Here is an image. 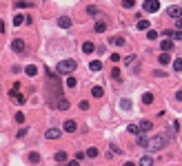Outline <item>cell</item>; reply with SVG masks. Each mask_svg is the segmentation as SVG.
I'll use <instances>...</instances> for the list:
<instances>
[{
	"label": "cell",
	"instance_id": "obj_1",
	"mask_svg": "<svg viewBox=\"0 0 182 166\" xmlns=\"http://www.w3.org/2000/svg\"><path fill=\"white\" fill-rule=\"evenodd\" d=\"M73 71H75V60H60L56 64V73L60 76H71Z\"/></svg>",
	"mask_w": 182,
	"mask_h": 166
},
{
	"label": "cell",
	"instance_id": "obj_2",
	"mask_svg": "<svg viewBox=\"0 0 182 166\" xmlns=\"http://www.w3.org/2000/svg\"><path fill=\"white\" fill-rule=\"evenodd\" d=\"M18 89H20V84H13V89L9 91V95H11V100H13V102L22 104V102H24V95H22V93H20Z\"/></svg>",
	"mask_w": 182,
	"mask_h": 166
},
{
	"label": "cell",
	"instance_id": "obj_3",
	"mask_svg": "<svg viewBox=\"0 0 182 166\" xmlns=\"http://www.w3.org/2000/svg\"><path fill=\"white\" fill-rule=\"evenodd\" d=\"M144 11H147V13L160 11V0H147V2H144Z\"/></svg>",
	"mask_w": 182,
	"mask_h": 166
},
{
	"label": "cell",
	"instance_id": "obj_4",
	"mask_svg": "<svg viewBox=\"0 0 182 166\" xmlns=\"http://www.w3.org/2000/svg\"><path fill=\"white\" fill-rule=\"evenodd\" d=\"M167 16H169V18H175V20L182 18V7H175V5L169 7V9H167Z\"/></svg>",
	"mask_w": 182,
	"mask_h": 166
},
{
	"label": "cell",
	"instance_id": "obj_5",
	"mask_svg": "<svg viewBox=\"0 0 182 166\" xmlns=\"http://www.w3.org/2000/svg\"><path fill=\"white\" fill-rule=\"evenodd\" d=\"M11 49H13L16 53H22V51H24V40H20V38H16V40L11 42Z\"/></svg>",
	"mask_w": 182,
	"mask_h": 166
},
{
	"label": "cell",
	"instance_id": "obj_6",
	"mask_svg": "<svg viewBox=\"0 0 182 166\" xmlns=\"http://www.w3.org/2000/svg\"><path fill=\"white\" fill-rule=\"evenodd\" d=\"M56 109H58V111H67V109H69V102H67L62 95H58V98H56Z\"/></svg>",
	"mask_w": 182,
	"mask_h": 166
},
{
	"label": "cell",
	"instance_id": "obj_7",
	"mask_svg": "<svg viewBox=\"0 0 182 166\" xmlns=\"http://www.w3.org/2000/svg\"><path fill=\"white\" fill-rule=\"evenodd\" d=\"M75 129H78V122H75V120H67V122H65V126H62V131H65V133H73Z\"/></svg>",
	"mask_w": 182,
	"mask_h": 166
},
{
	"label": "cell",
	"instance_id": "obj_8",
	"mask_svg": "<svg viewBox=\"0 0 182 166\" xmlns=\"http://www.w3.org/2000/svg\"><path fill=\"white\" fill-rule=\"evenodd\" d=\"M60 133H62L60 129H47L44 137H47V139H58V137H60Z\"/></svg>",
	"mask_w": 182,
	"mask_h": 166
},
{
	"label": "cell",
	"instance_id": "obj_9",
	"mask_svg": "<svg viewBox=\"0 0 182 166\" xmlns=\"http://www.w3.org/2000/svg\"><path fill=\"white\" fill-rule=\"evenodd\" d=\"M138 126H140V133H147V131H151V129H153V122H151V120H142Z\"/></svg>",
	"mask_w": 182,
	"mask_h": 166
},
{
	"label": "cell",
	"instance_id": "obj_10",
	"mask_svg": "<svg viewBox=\"0 0 182 166\" xmlns=\"http://www.w3.org/2000/svg\"><path fill=\"white\" fill-rule=\"evenodd\" d=\"M58 27H62V29H69V27H71V18H67V16L58 18Z\"/></svg>",
	"mask_w": 182,
	"mask_h": 166
},
{
	"label": "cell",
	"instance_id": "obj_11",
	"mask_svg": "<svg viewBox=\"0 0 182 166\" xmlns=\"http://www.w3.org/2000/svg\"><path fill=\"white\" fill-rule=\"evenodd\" d=\"M18 7L29 9V7H34V2H31V0H16V9H18Z\"/></svg>",
	"mask_w": 182,
	"mask_h": 166
},
{
	"label": "cell",
	"instance_id": "obj_12",
	"mask_svg": "<svg viewBox=\"0 0 182 166\" xmlns=\"http://www.w3.org/2000/svg\"><path fill=\"white\" fill-rule=\"evenodd\" d=\"M93 29H96V33H105V31H107V22H105V20L96 22V27H93Z\"/></svg>",
	"mask_w": 182,
	"mask_h": 166
},
{
	"label": "cell",
	"instance_id": "obj_13",
	"mask_svg": "<svg viewBox=\"0 0 182 166\" xmlns=\"http://www.w3.org/2000/svg\"><path fill=\"white\" fill-rule=\"evenodd\" d=\"M24 20H27V16L16 13V16H13V25H16V27H20V25H24Z\"/></svg>",
	"mask_w": 182,
	"mask_h": 166
},
{
	"label": "cell",
	"instance_id": "obj_14",
	"mask_svg": "<svg viewBox=\"0 0 182 166\" xmlns=\"http://www.w3.org/2000/svg\"><path fill=\"white\" fill-rule=\"evenodd\" d=\"M160 49H162V51H171V49H173V42H171L169 38L162 40V42H160Z\"/></svg>",
	"mask_w": 182,
	"mask_h": 166
},
{
	"label": "cell",
	"instance_id": "obj_15",
	"mask_svg": "<svg viewBox=\"0 0 182 166\" xmlns=\"http://www.w3.org/2000/svg\"><path fill=\"white\" fill-rule=\"evenodd\" d=\"M24 73H27V76H29V78H34V76H36V73H38V66H36V64H29V66H27V69H24Z\"/></svg>",
	"mask_w": 182,
	"mask_h": 166
},
{
	"label": "cell",
	"instance_id": "obj_16",
	"mask_svg": "<svg viewBox=\"0 0 182 166\" xmlns=\"http://www.w3.org/2000/svg\"><path fill=\"white\" fill-rule=\"evenodd\" d=\"M89 69L96 73V71H100V69H102V62H100V60H91V62H89Z\"/></svg>",
	"mask_w": 182,
	"mask_h": 166
},
{
	"label": "cell",
	"instance_id": "obj_17",
	"mask_svg": "<svg viewBox=\"0 0 182 166\" xmlns=\"http://www.w3.org/2000/svg\"><path fill=\"white\" fill-rule=\"evenodd\" d=\"M140 166H153V157H151V155H142Z\"/></svg>",
	"mask_w": 182,
	"mask_h": 166
},
{
	"label": "cell",
	"instance_id": "obj_18",
	"mask_svg": "<svg viewBox=\"0 0 182 166\" xmlns=\"http://www.w3.org/2000/svg\"><path fill=\"white\" fill-rule=\"evenodd\" d=\"M82 51H85V53H93V51H96V44H93V42H85V44H82Z\"/></svg>",
	"mask_w": 182,
	"mask_h": 166
},
{
	"label": "cell",
	"instance_id": "obj_19",
	"mask_svg": "<svg viewBox=\"0 0 182 166\" xmlns=\"http://www.w3.org/2000/svg\"><path fill=\"white\" fill-rule=\"evenodd\" d=\"M136 27H138V29H140V31H147V29H149V27H151V25H149V20H142V18H140V20H138V25H136Z\"/></svg>",
	"mask_w": 182,
	"mask_h": 166
},
{
	"label": "cell",
	"instance_id": "obj_20",
	"mask_svg": "<svg viewBox=\"0 0 182 166\" xmlns=\"http://www.w3.org/2000/svg\"><path fill=\"white\" fill-rule=\"evenodd\" d=\"M91 95L93 98H102V95H105V91H102V86H93L91 89Z\"/></svg>",
	"mask_w": 182,
	"mask_h": 166
},
{
	"label": "cell",
	"instance_id": "obj_21",
	"mask_svg": "<svg viewBox=\"0 0 182 166\" xmlns=\"http://www.w3.org/2000/svg\"><path fill=\"white\" fill-rule=\"evenodd\" d=\"M138 146H142V149H149V137L140 135V137H138Z\"/></svg>",
	"mask_w": 182,
	"mask_h": 166
},
{
	"label": "cell",
	"instance_id": "obj_22",
	"mask_svg": "<svg viewBox=\"0 0 182 166\" xmlns=\"http://www.w3.org/2000/svg\"><path fill=\"white\" fill-rule=\"evenodd\" d=\"M56 162H58V164L67 162V153H65V151H58V153H56Z\"/></svg>",
	"mask_w": 182,
	"mask_h": 166
},
{
	"label": "cell",
	"instance_id": "obj_23",
	"mask_svg": "<svg viewBox=\"0 0 182 166\" xmlns=\"http://www.w3.org/2000/svg\"><path fill=\"white\" fill-rule=\"evenodd\" d=\"M173 71H178V73L182 71V58H175L173 60Z\"/></svg>",
	"mask_w": 182,
	"mask_h": 166
},
{
	"label": "cell",
	"instance_id": "obj_24",
	"mask_svg": "<svg viewBox=\"0 0 182 166\" xmlns=\"http://www.w3.org/2000/svg\"><path fill=\"white\" fill-rule=\"evenodd\" d=\"M111 42H113L116 46H122V44H124V38H122V36H116V38H111Z\"/></svg>",
	"mask_w": 182,
	"mask_h": 166
},
{
	"label": "cell",
	"instance_id": "obj_25",
	"mask_svg": "<svg viewBox=\"0 0 182 166\" xmlns=\"http://www.w3.org/2000/svg\"><path fill=\"white\" fill-rule=\"evenodd\" d=\"M75 84H78V80H75L73 76H67V86H69V89H73Z\"/></svg>",
	"mask_w": 182,
	"mask_h": 166
},
{
	"label": "cell",
	"instance_id": "obj_26",
	"mask_svg": "<svg viewBox=\"0 0 182 166\" xmlns=\"http://www.w3.org/2000/svg\"><path fill=\"white\" fill-rule=\"evenodd\" d=\"M142 102H144V104H151V102H153V93H144V95H142Z\"/></svg>",
	"mask_w": 182,
	"mask_h": 166
},
{
	"label": "cell",
	"instance_id": "obj_27",
	"mask_svg": "<svg viewBox=\"0 0 182 166\" xmlns=\"http://www.w3.org/2000/svg\"><path fill=\"white\" fill-rule=\"evenodd\" d=\"M147 38L149 40H155V38H158V31H155V29H147Z\"/></svg>",
	"mask_w": 182,
	"mask_h": 166
},
{
	"label": "cell",
	"instance_id": "obj_28",
	"mask_svg": "<svg viewBox=\"0 0 182 166\" xmlns=\"http://www.w3.org/2000/svg\"><path fill=\"white\" fill-rule=\"evenodd\" d=\"M167 62H171V56L169 53H160V64H167Z\"/></svg>",
	"mask_w": 182,
	"mask_h": 166
},
{
	"label": "cell",
	"instance_id": "obj_29",
	"mask_svg": "<svg viewBox=\"0 0 182 166\" xmlns=\"http://www.w3.org/2000/svg\"><path fill=\"white\" fill-rule=\"evenodd\" d=\"M111 78H113V80H120V69H118V66L111 69Z\"/></svg>",
	"mask_w": 182,
	"mask_h": 166
},
{
	"label": "cell",
	"instance_id": "obj_30",
	"mask_svg": "<svg viewBox=\"0 0 182 166\" xmlns=\"http://www.w3.org/2000/svg\"><path fill=\"white\" fill-rule=\"evenodd\" d=\"M129 133L138 135V133H140V126H138V124H129Z\"/></svg>",
	"mask_w": 182,
	"mask_h": 166
},
{
	"label": "cell",
	"instance_id": "obj_31",
	"mask_svg": "<svg viewBox=\"0 0 182 166\" xmlns=\"http://www.w3.org/2000/svg\"><path fill=\"white\" fill-rule=\"evenodd\" d=\"M133 5H136V0H122V7L124 9H131Z\"/></svg>",
	"mask_w": 182,
	"mask_h": 166
},
{
	"label": "cell",
	"instance_id": "obj_32",
	"mask_svg": "<svg viewBox=\"0 0 182 166\" xmlns=\"http://www.w3.org/2000/svg\"><path fill=\"white\" fill-rule=\"evenodd\" d=\"M120 106H122L124 111H129V109H131V100H122V102H120Z\"/></svg>",
	"mask_w": 182,
	"mask_h": 166
},
{
	"label": "cell",
	"instance_id": "obj_33",
	"mask_svg": "<svg viewBox=\"0 0 182 166\" xmlns=\"http://www.w3.org/2000/svg\"><path fill=\"white\" fill-rule=\"evenodd\" d=\"M85 155H87V157H98V149H89Z\"/></svg>",
	"mask_w": 182,
	"mask_h": 166
},
{
	"label": "cell",
	"instance_id": "obj_34",
	"mask_svg": "<svg viewBox=\"0 0 182 166\" xmlns=\"http://www.w3.org/2000/svg\"><path fill=\"white\" fill-rule=\"evenodd\" d=\"M87 11H89V16H98V13H100V9H98V7H89Z\"/></svg>",
	"mask_w": 182,
	"mask_h": 166
},
{
	"label": "cell",
	"instance_id": "obj_35",
	"mask_svg": "<svg viewBox=\"0 0 182 166\" xmlns=\"http://www.w3.org/2000/svg\"><path fill=\"white\" fill-rule=\"evenodd\" d=\"M133 60H136V56H127V58H124V64H127V66L133 64Z\"/></svg>",
	"mask_w": 182,
	"mask_h": 166
},
{
	"label": "cell",
	"instance_id": "obj_36",
	"mask_svg": "<svg viewBox=\"0 0 182 166\" xmlns=\"http://www.w3.org/2000/svg\"><path fill=\"white\" fill-rule=\"evenodd\" d=\"M78 109H82V111H87V109H89V102H87V100H82L80 104H78Z\"/></svg>",
	"mask_w": 182,
	"mask_h": 166
},
{
	"label": "cell",
	"instance_id": "obj_37",
	"mask_svg": "<svg viewBox=\"0 0 182 166\" xmlns=\"http://www.w3.org/2000/svg\"><path fill=\"white\" fill-rule=\"evenodd\" d=\"M29 159H31V162H40V155H38V153H29Z\"/></svg>",
	"mask_w": 182,
	"mask_h": 166
},
{
	"label": "cell",
	"instance_id": "obj_38",
	"mask_svg": "<svg viewBox=\"0 0 182 166\" xmlns=\"http://www.w3.org/2000/svg\"><path fill=\"white\" fill-rule=\"evenodd\" d=\"M16 122H18V124L24 122V115H22V113H16Z\"/></svg>",
	"mask_w": 182,
	"mask_h": 166
},
{
	"label": "cell",
	"instance_id": "obj_39",
	"mask_svg": "<svg viewBox=\"0 0 182 166\" xmlns=\"http://www.w3.org/2000/svg\"><path fill=\"white\" fill-rule=\"evenodd\" d=\"M173 38H175V40H182V29H178V31L173 33Z\"/></svg>",
	"mask_w": 182,
	"mask_h": 166
},
{
	"label": "cell",
	"instance_id": "obj_40",
	"mask_svg": "<svg viewBox=\"0 0 182 166\" xmlns=\"http://www.w3.org/2000/svg\"><path fill=\"white\" fill-rule=\"evenodd\" d=\"M173 33H175V31H171V29H167V31H164V36H167V38H169V40H171V38H173Z\"/></svg>",
	"mask_w": 182,
	"mask_h": 166
},
{
	"label": "cell",
	"instance_id": "obj_41",
	"mask_svg": "<svg viewBox=\"0 0 182 166\" xmlns=\"http://www.w3.org/2000/svg\"><path fill=\"white\" fill-rule=\"evenodd\" d=\"M120 60V53H111V62H118Z\"/></svg>",
	"mask_w": 182,
	"mask_h": 166
},
{
	"label": "cell",
	"instance_id": "obj_42",
	"mask_svg": "<svg viewBox=\"0 0 182 166\" xmlns=\"http://www.w3.org/2000/svg\"><path fill=\"white\" fill-rule=\"evenodd\" d=\"M175 100H178V102H182V91H178V93H175Z\"/></svg>",
	"mask_w": 182,
	"mask_h": 166
},
{
	"label": "cell",
	"instance_id": "obj_43",
	"mask_svg": "<svg viewBox=\"0 0 182 166\" xmlns=\"http://www.w3.org/2000/svg\"><path fill=\"white\" fill-rule=\"evenodd\" d=\"M67 166H78V159H71V162H69Z\"/></svg>",
	"mask_w": 182,
	"mask_h": 166
},
{
	"label": "cell",
	"instance_id": "obj_44",
	"mask_svg": "<svg viewBox=\"0 0 182 166\" xmlns=\"http://www.w3.org/2000/svg\"><path fill=\"white\" fill-rule=\"evenodd\" d=\"M124 166H136V164L133 162H124Z\"/></svg>",
	"mask_w": 182,
	"mask_h": 166
},
{
	"label": "cell",
	"instance_id": "obj_45",
	"mask_svg": "<svg viewBox=\"0 0 182 166\" xmlns=\"http://www.w3.org/2000/svg\"><path fill=\"white\" fill-rule=\"evenodd\" d=\"M178 29H182V18H180V20H178Z\"/></svg>",
	"mask_w": 182,
	"mask_h": 166
}]
</instances>
